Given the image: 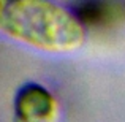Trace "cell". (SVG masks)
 I'll return each instance as SVG.
<instances>
[{"label":"cell","instance_id":"4","mask_svg":"<svg viewBox=\"0 0 125 122\" xmlns=\"http://www.w3.org/2000/svg\"><path fill=\"white\" fill-rule=\"evenodd\" d=\"M0 6H2V3H0Z\"/></svg>","mask_w":125,"mask_h":122},{"label":"cell","instance_id":"3","mask_svg":"<svg viewBox=\"0 0 125 122\" xmlns=\"http://www.w3.org/2000/svg\"><path fill=\"white\" fill-rule=\"evenodd\" d=\"M74 16L81 24L100 27L117 18L119 8L108 2H83L74 6Z\"/></svg>","mask_w":125,"mask_h":122},{"label":"cell","instance_id":"2","mask_svg":"<svg viewBox=\"0 0 125 122\" xmlns=\"http://www.w3.org/2000/svg\"><path fill=\"white\" fill-rule=\"evenodd\" d=\"M54 100L43 86L27 84L18 92L14 111L21 122H43L52 114Z\"/></svg>","mask_w":125,"mask_h":122},{"label":"cell","instance_id":"1","mask_svg":"<svg viewBox=\"0 0 125 122\" xmlns=\"http://www.w3.org/2000/svg\"><path fill=\"white\" fill-rule=\"evenodd\" d=\"M0 25L13 37L52 51L73 49L84 37L83 24L74 14L55 3L38 0L2 3Z\"/></svg>","mask_w":125,"mask_h":122}]
</instances>
